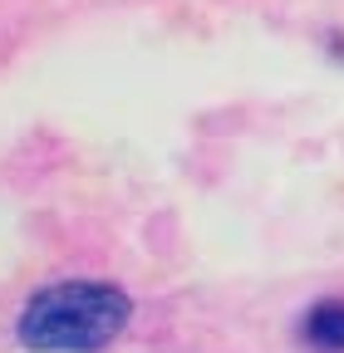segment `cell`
<instances>
[{
    "mask_svg": "<svg viewBox=\"0 0 344 353\" xmlns=\"http://www.w3.org/2000/svg\"><path fill=\"white\" fill-rule=\"evenodd\" d=\"M133 324V294L108 280H55L39 285L20 319L15 339L30 353H104Z\"/></svg>",
    "mask_w": 344,
    "mask_h": 353,
    "instance_id": "1",
    "label": "cell"
},
{
    "mask_svg": "<svg viewBox=\"0 0 344 353\" xmlns=\"http://www.w3.org/2000/svg\"><path fill=\"white\" fill-rule=\"evenodd\" d=\"M300 343L310 353H344V299H320L300 314Z\"/></svg>",
    "mask_w": 344,
    "mask_h": 353,
    "instance_id": "2",
    "label": "cell"
}]
</instances>
